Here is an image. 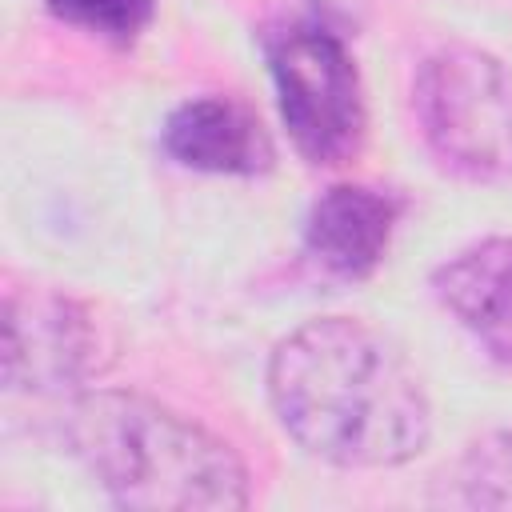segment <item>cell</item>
<instances>
[{"instance_id":"1","label":"cell","mask_w":512,"mask_h":512,"mask_svg":"<svg viewBox=\"0 0 512 512\" xmlns=\"http://www.w3.org/2000/svg\"><path fill=\"white\" fill-rule=\"evenodd\" d=\"M268 396L280 428L336 468H396L432 432L428 392L408 356L348 316L284 336L268 360Z\"/></svg>"},{"instance_id":"2","label":"cell","mask_w":512,"mask_h":512,"mask_svg":"<svg viewBox=\"0 0 512 512\" xmlns=\"http://www.w3.org/2000/svg\"><path fill=\"white\" fill-rule=\"evenodd\" d=\"M72 456L120 508L232 512L248 504V468L204 424L140 392H84L64 420Z\"/></svg>"},{"instance_id":"3","label":"cell","mask_w":512,"mask_h":512,"mask_svg":"<svg viewBox=\"0 0 512 512\" xmlns=\"http://www.w3.org/2000/svg\"><path fill=\"white\" fill-rule=\"evenodd\" d=\"M412 108L432 156L464 180L512 184V68L492 52L448 44L412 84Z\"/></svg>"},{"instance_id":"4","label":"cell","mask_w":512,"mask_h":512,"mask_svg":"<svg viewBox=\"0 0 512 512\" xmlns=\"http://www.w3.org/2000/svg\"><path fill=\"white\" fill-rule=\"evenodd\" d=\"M264 56L300 156L316 168L348 164L364 144L368 112L344 40L316 20H288L264 36Z\"/></svg>"},{"instance_id":"5","label":"cell","mask_w":512,"mask_h":512,"mask_svg":"<svg viewBox=\"0 0 512 512\" xmlns=\"http://www.w3.org/2000/svg\"><path fill=\"white\" fill-rule=\"evenodd\" d=\"M96 328L72 296L44 284L4 288V384L24 392H56L80 384L96 368Z\"/></svg>"},{"instance_id":"6","label":"cell","mask_w":512,"mask_h":512,"mask_svg":"<svg viewBox=\"0 0 512 512\" xmlns=\"http://www.w3.org/2000/svg\"><path fill=\"white\" fill-rule=\"evenodd\" d=\"M160 140L176 164L216 176H260L276 156L256 112L228 96L184 100L164 120Z\"/></svg>"},{"instance_id":"7","label":"cell","mask_w":512,"mask_h":512,"mask_svg":"<svg viewBox=\"0 0 512 512\" xmlns=\"http://www.w3.org/2000/svg\"><path fill=\"white\" fill-rule=\"evenodd\" d=\"M396 216L400 204L388 192L364 184H332L308 208L304 248L324 272L340 280H364L384 260Z\"/></svg>"},{"instance_id":"8","label":"cell","mask_w":512,"mask_h":512,"mask_svg":"<svg viewBox=\"0 0 512 512\" xmlns=\"http://www.w3.org/2000/svg\"><path fill=\"white\" fill-rule=\"evenodd\" d=\"M444 308L500 360H512V240H480L436 272Z\"/></svg>"},{"instance_id":"9","label":"cell","mask_w":512,"mask_h":512,"mask_svg":"<svg viewBox=\"0 0 512 512\" xmlns=\"http://www.w3.org/2000/svg\"><path fill=\"white\" fill-rule=\"evenodd\" d=\"M456 484L464 504L512 508V432H492L476 440L456 468Z\"/></svg>"},{"instance_id":"10","label":"cell","mask_w":512,"mask_h":512,"mask_svg":"<svg viewBox=\"0 0 512 512\" xmlns=\"http://www.w3.org/2000/svg\"><path fill=\"white\" fill-rule=\"evenodd\" d=\"M48 8L76 28H88L116 44H132L148 28L156 4L152 0H48Z\"/></svg>"}]
</instances>
